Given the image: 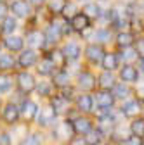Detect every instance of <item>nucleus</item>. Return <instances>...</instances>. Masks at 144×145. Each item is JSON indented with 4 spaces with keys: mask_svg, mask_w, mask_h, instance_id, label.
Segmentation results:
<instances>
[{
    "mask_svg": "<svg viewBox=\"0 0 144 145\" xmlns=\"http://www.w3.org/2000/svg\"><path fill=\"white\" fill-rule=\"evenodd\" d=\"M94 38H96L97 43H101V45L108 43V42H110V38H111V29H110V28H101V29H97V31L94 33Z\"/></svg>",
    "mask_w": 144,
    "mask_h": 145,
    "instance_id": "nucleus-36",
    "label": "nucleus"
},
{
    "mask_svg": "<svg viewBox=\"0 0 144 145\" xmlns=\"http://www.w3.org/2000/svg\"><path fill=\"white\" fill-rule=\"evenodd\" d=\"M7 10H9V7L5 5V2H0V21L7 16Z\"/></svg>",
    "mask_w": 144,
    "mask_h": 145,
    "instance_id": "nucleus-45",
    "label": "nucleus"
},
{
    "mask_svg": "<svg viewBox=\"0 0 144 145\" xmlns=\"http://www.w3.org/2000/svg\"><path fill=\"white\" fill-rule=\"evenodd\" d=\"M0 119H2L5 124H16L17 121L21 119V111L14 102H7L2 111H0Z\"/></svg>",
    "mask_w": 144,
    "mask_h": 145,
    "instance_id": "nucleus-5",
    "label": "nucleus"
},
{
    "mask_svg": "<svg viewBox=\"0 0 144 145\" xmlns=\"http://www.w3.org/2000/svg\"><path fill=\"white\" fill-rule=\"evenodd\" d=\"M66 145H89L85 137H80V135H75V137H71L69 142H66Z\"/></svg>",
    "mask_w": 144,
    "mask_h": 145,
    "instance_id": "nucleus-41",
    "label": "nucleus"
},
{
    "mask_svg": "<svg viewBox=\"0 0 144 145\" xmlns=\"http://www.w3.org/2000/svg\"><path fill=\"white\" fill-rule=\"evenodd\" d=\"M90 19L82 12V10H78L73 17L69 19V24H71V28H73V33H83L89 26H90Z\"/></svg>",
    "mask_w": 144,
    "mask_h": 145,
    "instance_id": "nucleus-20",
    "label": "nucleus"
},
{
    "mask_svg": "<svg viewBox=\"0 0 144 145\" xmlns=\"http://www.w3.org/2000/svg\"><path fill=\"white\" fill-rule=\"evenodd\" d=\"M71 121V128H73V133L75 135H80V137H85L89 131H92L96 126H94V121L90 118H87V116H77L73 119H69Z\"/></svg>",
    "mask_w": 144,
    "mask_h": 145,
    "instance_id": "nucleus-4",
    "label": "nucleus"
},
{
    "mask_svg": "<svg viewBox=\"0 0 144 145\" xmlns=\"http://www.w3.org/2000/svg\"><path fill=\"white\" fill-rule=\"evenodd\" d=\"M142 114H144V107H142Z\"/></svg>",
    "mask_w": 144,
    "mask_h": 145,
    "instance_id": "nucleus-52",
    "label": "nucleus"
},
{
    "mask_svg": "<svg viewBox=\"0 0 144 145\" xmlns=\"http://www.w3.org/2000/svg\"><path fill=\"white\" fill-rule=\"evenodd\" d=\"M132 93H134V99H137L142 105H144V85H139L132 90Z\"/></svg>",
    "mask_w": 144,
    "mask_h": 145,
    "instance_id": "nucleus-40",
    "label": "nucleus"
},
{
    "mask_svg": "<svg viewBox=\"0 0 144 145\" xmlns=\"http://www.w3.org/2000/svg\"><path fill=\"white\" fill-rule=\"evenodd\" d=\"M35 86H37V80H35V76L31 74V72L21 69V71H17V74H16V88L19 90L21 93H31L35 92Z\"/></svg>",
    "mask_w": 144,
    "mask_h": 145,
    "instance_id": "nucleus-1",
    "label": "nucleus"
},
{
    "mask_svg": "<svg viewBox=\"0 0 144 145\" xmlns=\"http://www.w3.org/2000/svg\"><path fill=\"white\" fill-rule=\"evenodd\" d=\"M47 38H45V33L40 31V29H30L28 35H26V45L30 48H35V50H42L45 48L47 45Z\"/></svg>",
    "mask_w": 144,
    "mask_h": 145,
    "instance_id": "nucleus-8",
    "label": "nucleus"
},
{
    "mask_svg": "<svg viewBox=\"0 0 144 145\" xmlns=\"http://www.w3.org/2000/svg\"><path fill=\"white\" fill-rule=\"evenodd\" d=\"M68 0H47V9L52 12V14H61V10L64 9Z\"/></svg>",
    "mask_w": 144,
    "mask_h": 145,
    "instance_id": "nucleus-37",
    "label": "nucleus"
},
{
    "mask_svg": "<svg viewBox=\"0 0 144 145\" xmlns=\"http://www.w3.org/2000/svg\"><path fill=\"white\" fill-rule=\"evenodd\" d=\"M9 10L17 19H28L30 14H31V5H30L28 0H12Z\"/></svg>",
    "mask_w": 144,
    "mask_h": 145,
    "instance_id": "nucleus-9",
    "label": "nucleus"
},
{
    "mask_svg": "<svg viewBox=\"0 0 144 145\" xmlns=\"http://www.w3.org/2000/svg\"><path fill=\"white\" fill-rule=\"evenodd\" d=\"M17 28V17L14 16H5L2 21H0V33L2 35H12Z\"/></svg>",
    "mask_w": 144,
    "mask_h": 145,
    "instance_id": "nucleus-31",
    "label": "nucleus"
},
{
    "mask_svg": "<svg viewBox=\"0 0 144 145\" xmlns=\"http://www.w3.org/2000/svg\"><path fill=\"white\" fill-rule=\"evenodd\" d=\"M111 92L115 95L116 100H125V99H129L130 93H132V88L129 86V83H115V86L111 88Z\"/></svg>",
    "mask_w": 144,
    "mask_h": 145,
    "instance_id": "nucleus-29",
    "label": "nucleus"
},
{
    "mask_svg": "<svg viewBox=\"0 0 144 145\" xmlns=\"http://www.w3.org/2000/svg\"><path fill=\"white\" fill-rule=\"evenodd\" d=\"M97 86V76L89 69H82L77 76V88H80L82 92H92Z\"/></svg>",
    "mask_w": 144,
    "mask_h": 145,
    "instance_id": "nucleus-2",
    "label": "nucleus"
},
{
    "mask_svg": "<svg viewBox=\"0 0 144 145\" xmlns=\"http://www.w3.org/2000/svg\"><path fill=\"white\" fill-rule=\"evenodd\" d=\"M118 64H120V57H118V54H115V52H106L102 56V59H101L102 71H116Z\"/></svg>",
    "mask_w": 144,
    "mask_h": 145,
    "instance_id": "nucleus-22",
    "label": "nucleus"
},
{
    "mask_svg": "<svg viewBox=\"0 0 144 145\" xmlns=\"http://www.w3.org/2000/svg\"><path fill=\"white\" fill-rule=\"evenodd\" d=\"M38 62V54L35 48H23L17 56V66L21 69H28Z\"/></svg>",
    "mask_w": 144,
    "mask_h": 145,
    "instance_id": "nucleus-10",
    "label": "nucleus"
},
{
    "mask_svg": "<svg viewBox=\"0 0 144 145\" xmlns=\"http://www.w3.org/2000/svg\"><path fill=\"white\" fill-rule=\"evenodd\" d=\"M120 145H144V138L142 137H137V135H129Z\"/></svg>",
    "mask_w": 144,
    "mask_h": 145,
    "instance_id": "nucleus-39",
    "label": "nucleus"
},
{
    "mask_svg": "<svg viewBox=\"0 0 144 145\" xmlns=\"http://www.w3.org/2000/svg\"><path fill=\"white\" fill-rule=\"evenodd\" d=\"M82 12H83L90 21H96V19H99V17L102 16V9H101V5L96 4V2H92V0H89V2L83 4Z\"/></svg>",
    "mask_w": 144,
    "mask_h": 145,
    "instance_id": "nucleus-24",
    "label": "nucleus"
},
{
    "mask_svg": "<svg viewBox=\"0 0 144 145\" xmlns=\"http://www.w3.org/2000/svg\"><path fill=\"white\" fill-rule=\"evenodd\" d=\"M118 57L122 61H125V64H132L134 61H137L141 56H139V52L135 50V47H125V48H120V54H118Z\"/></svg>",
    "mask_w": 144,
    "mask_h": 145,
    "instance_id": "nucleus-32",
    "label": "nucleus"
},
{
    "mask_svg": "<svg viewBox=\"0 0 144 145\" xmlns=\"http://www.w3.org/2000/svg\"><path fill=\"white\" fill-rule=\"evenodd\" d=\"M104 54H106V50H104V45H101V43H89L83 50L85 61L89 64H101V59Z\"/></svg>",
    "mask_w": 144,
    "mask_h": 145,
    "instance_id": "nucleus-6",
    "label": "nucleus"
},
{
    "mask_svg": "<svg viewBox=\"0 0 144 145\" xmlns=\"http://www.w3.org/2000/svg\"><path fill=\"white\" fill-rule=\"evenodd\" d=\"M16 81L14 78L9 74V72H4V71H0V95H7L12 92V88H14Z\"/></svg>",
    "mask_w": 144,
    "mask_h": 145,
    "instance_id": "nucleus-26",
    "label": "nucleus"
},
{
    "mask_svg": "<svg viewBox=\"0 0 144 145\" xmlns=\"http://www.w3.org/2000/svg\"><path fill=\"white\" fill-rule=\"evenodd\" d=\"M21 111V118L26 121V123H31V121H37V114H38V105L37 102L33 100H24L19 107Z\"/></svg>",
    "mask_w": 144,
    "mask_h": 145,
    "instance_id": "nucleus-18",
    "label": "nucleus"
},
{
    "mask_svg": "<svg viewBox=\"0 0 144 145\" xmlns=\"http://www.w3.org/2000/svg\"><path fill=\"white\" fill-rule=\"evenodd\" d=\"M99 2H106V0H99Z\"/></svg>",
    "mask_w": 144,
    "mask_h": 145,
    "instance_id": "nucleus-51",
    "label": "nucleus"
},
{
    "mask_svg": "<svg viewBox=\"0 0 144 145\" xmlns=\"http://www.w3.org/2000/svg\"><path fill=\"white\" fill-rule=\"evenodd\" d=\"M35 67H37V72H38L40 76H52L54 71H56V66H54L47 57L38 59V62L35 64Z\"/></svg>",
    "mask_w": 144,
    "mask_h": 145,
    "instance_id": "nucleus-30",
    "label": "nucleus"
},
{
    "mask_svg": "<svg viewBox=\"0 0 144 145\" xmlns=\"http://www.w3.org/2000/svg\"><path fill=\"white\" fill-rule=\"evenodd\" d=\"M50 99H52L50 100V105L54 107V111H56L57 116H64V114L69 112V109H71V99H68L61 92L57 95H52Z\"/></svg>",
    "mask_w": 144,
    "mask_h": 145,
    "instance_id": "nucleus-11",
    "label": "nucleus"
},
{
    "mask_svg": "<svg viewBox=\"0 0 144 145\" xmlns=\"http://www.w3.org/2000/svg\"><path fill=\"white\" fill-rule=\"evenodd\" d=\"M139 76H141V71H139V67H135L134 64H123L122 67H120V72H118V78H120V81H123V83H135L137 80H139Z\"/></svg>",
    "mask_w": 144,
    "mask_h": 145,
    "instance_id": "nucleus-14",
    "label": "nucleus"
},
{
    "mask_svg": "<svg viewBox=\"0 0 144 145\" xmlns=\"http://www.w3.org/2000/svg\"><path fill=\"white\" fill-rule=\"evenodd\" d=\"M115 43L118 48H125V47H132L135 43V35L130 29H120L115 35Z\"/></svg>",
    "mask_w": 144,
    "mask_h": 145,
    "instance_id": "nucleus-21",
    "label": "nucleus"
},
{
    "mask_svg": "<svg viewBox=\"0 0 144 145\" xmlns=\"http://www.w3.org/2000/svg\"><path fill=\"white\" fill-rule=\"evenodd\" d=\"M52 90H54V85L49 83V81H40V83H37V86H35V92H37V95L42 97V99H50L54 95Z\"/></svg>",
    "mask_w": 144,
    "mask_h": 145,
    "instance_id": "nucleus-33",
    "label": "nucleus"
},
{
    "mask_svg": "<svg viewBox=\"0 0 144 145\" xmlns=\"http://www.w3.org/2000/svg\"><path fill=\"white\" fill-rule=\"evenodd\" d=\"M0 2H7V0H0Z\"/></svg>",
    "mask_w": 144,
    "mask_h": 145,
    "instance_id": "nucleus-49",
    "label": "nucleus"
},
{
    "mask_svg": "<svg viewBox=\"0 0 144 145\" xmlns=\"http://www.w3.org/2000/svg\"><path fill=\"white\" fill-rule=\"evenodd\" d=\"M5 48H7V52H11V54H17V52H21L23 48H24V45H26V38L24 36H21V35H7L5 38H4V43H2Z\"/></svg>",
    "mask_w": 144,
    "mask_h": 145,
    "instance_id": "nucleus-12",
    "label": "nucleus"
},
{
    "mask_svg": "<svg viewBox=\"0 0 144 145\" xmlns=\"http://www.w3.org/2000/svg\"><path fill=\"white\" fill-rule=\"evenodd\" d=\"M31 9H42L45 4H47V0H28Z\"/></svg>",
    "mask_w": 144,
    "mask_h": 145,
    "instance_id": "nucleus-43",
    "label": "nucleus"
},
{
    "mask_svg": "<svg viewBox=\"0 0 144 145\" xmlns=\"http://www.w3.org/2000/svg\"><path fill=\"white\" fill-rule=\"evenodd\" d=\"M17 67V59L12 56L11 52L7 54H0V71H4V72H9L12 69Z\"/></svg>",
    "mask_w": 144,
    "mask_h": 145,
    "instance_id": "nucleus-27",
    "label": "nucleus"
},
{
    "mask_svg": "<svg viewBox=\"0 0 144 145\" xmlns=\"http://www.w3.org/2000/svg\"><path fill=\"white\" fill-rule=\"evenodd\" d=\"M116 83V76L113 74V71H104L97 76V86L104 90H111Z\"/></svg>",
    "mask_w": 144,
    "mask_h": 145,
    "instance_id": "nucleus-25",
    "label": "nucleus"
},
{
    "mask_svg": "<svg viewBox=\"0 0 144 145\" xmlns=\"http://www.w3.org/2000/svg\"><path fill=\"white\" fill-rule=\"evenodd\" d=\"M45 57L56 66V67H63L64 64H66V57H64V54H63V50H59V48H50V50H47L45 52Z\"/></svg>",
    "mask_w": 144,
    "mask_h": 145,
    "instance_id": "nucleus-28",
    "label": "nucleus"
},
{
    "mask_svg": "<svg viewBox=\"0 0 144 145\" xmlns=\"http://www.w3.org/2000/svg\"><path fill=\"white\" fill-rule=\"evenodd\" d=\"M61 24L59 19H52L49 21V24L45 26V38L49 43H57L63 38V31H61Z\"/></svg>",
    "mask_w": 144,
    "mask_h": 145,
    "instance_id": "nucleus-17",
    "label": "nucleus"
},
{
    "mask_svg": "<svg viewBox=\"0 0 144 145\" xmlns=\"http://www.w3.org/2000/svg\"><path fill=\"white\" fill-rule=\"evenodd\" d=\"M94 99H96V104H97L99 109H111L115 105V100H116L111 90H104V88L97 90Z\"/></svg>",
    "mask_w": 144,
    "mask_h": 145,
    "instance_id": "nucleus-15",
    "label": "nucleus"
},
{
    "mask_svg": "<svg viewBox=\"0 0 144 145\" xmlns=\"http://www.w3.org/2000/svg\"><path fill=\"white\" fill-rule=\"evenodd\" d=\"M63 54H64V57H66V61H78L80 59V56L83 54V48H82V45L78 43V42H66L64 45H63Z\"/></svg>",
    "mask_w": 144,
    "mask_h": 145,
    "instance_id": "nucleus-19",
    "label": "nucleus"
},
{
    "mask_svg": "<svg viewBox=\"0 0 144 145\" xmlns=\"http://www.w3.org/2000/svg\"><path fill=\"white\" fill-rule=\"evenodd\" d=\"M77 2H82V4H85V2H89V0H77Z\"/></svg>",
    "mask_w": 144,
    "mask_h": 145,
    "instance_id": "nucleus-48",
    "label": "nucleus"
},
{
    "mask_svg": "<svg viewBox=\"0 0 144 145\" xmlns=\"http://www.w3.org/2000/svg\"><path fill=\"white\" fill-rule=\"evenodd\" d=\"M139 71L144 74V56H142V57H139Z\"/></svg>",
    "mask_w": 144,
    "mask_h": 145,
    "instance_id": "nucleus-46",
    "label": "nucleus"
},
{
    "mask_svg": "<svg viewBox=\"0 0 144 145\" xmlns=\"http://www.w3.org/2000/svg\"><path fill=\"white\" fill-rule=\"evenodd\" d=\"M92 145H110V143L104 142V140H99V142H96V143H92Z\"/></svg>",
    "mask_w": 144,
    "mask_h": 145,
    "instance_id": "nucleus-47",
    "label": "nucleus"
},
{
    "mask_svg": "<svg viewBox=\"0 0 144 145\" xmlns=\"http://www.w3.org/2000/svg\"><path fill=\"white\" fill-rule=\"evenodd\" d=\"M134 47H135V50L139 52V56L142 57V56H144V38H139V40H135Z\"/></svg>",
    "mask_w": 144,
    "mask_h": 145,
    "instance_id": "nucleus-42",
    "label": "nucleus"
},
{
    "mask_svg": "<svg viewBox=\"0 0 144 145\" xmlns=\"http://www.w3.org/2000/svg\"><path fill=\"white\" fill-rule=\"evenodd\" d=\"M0 50H2V43H0Z\"/></svg>",
    "mask_w": 144,
    "mask_h": 145,
    "instance_id": "nucleus-50",
    "label": "nucleus"
},
{
    "mask_svg": "<svg viewBox=\"0 0 144 145\" xmlns=\"http://www.w3.org/2000/svg\"><path fill=\"white\" fill-rule=\"evenodd\" d=\"M44 138H42V135L40 133H30L26 138H23L21 140V143L19 145H44V142H42Z\"/></svg>",
    "mask_w": 144,
    "mask_h": 145,
    "instance_id": "nucleus-38",
    "label": "nucleus"
},
{
    "mask_svg": "<svg viewBox=\"0 0 144 145\" xmlns=\"http://www.w3.org/2000/svg\"><path fill=\"white\" fill-rule=\"evenodd\" d=\"M129 131L132 135H137V137L144 138V118H141V116L134 118L130 121V124H129Z\"/></svg>",
    "mask_w": 144,
    "mask_h": 145,
    "instance_id": "nucleus-34",
    "label": "nucleus"
},
{
    "mask_svg": "<svg viewBox=\"0 0 144 145\" xmlns=\"http://www.w3.org/2000/svg\"><path fill=\"white\" fill-rule=\"evenodd\" d=\"M75 133H73V128H71V121L69 119H64L59 126H56L54 128V131H52V137L56 138L57 142H63V143H66V142H69V138L73 137Z\"/></svg>",
    "mask_w": 144,
    "mask_h": 145,
    "instance_id": "nucleus-13",
    "label": "nucleus"
},
{
    "mask_svg": "<svg viewBox=\"0 0 144 145\" xmlns=\"http://www.w3.org/2000/svg\"><path fill=\"white\" fill-rule=\"evenodd\" d=\"M50 78H52V85L57 90H63V88L69 86V74H68V71H64L63 67H59V71H54V74Z\"/></svg>",
    "mask_w": 144,
    "mask_h": 145,
    "instance_id": "nucleus-23",
    "label": "nucleus"
},
{
    "mask_svg": "<svg viewBox=\"0 0 144 145\" xmlns=\"http://www.w3.org/2000/svg\"><path fill=\"white\" fill-rule=\"evenodd\" d=\"M56 118H57V114H56L54 107H52V105H50V102H49L47 105H44L42 109H38L37 123L42 126V128H45V126H49V124H52L54 121H56Z\"/></svg>",
    "mask_w": 144,
    "mask_h": 145,
    "instance_id": "nucleus-16",
    "label": "nucleus"
},
{
    "mask_svg": "<svg viewBox=\"0 0 144 145\" xmlns=\"http://www.w3.org/2000/svg\"><path fill=\"white\" fill-rule=\"evenodd\" d=\"M94 105H96V99L90 92H82L80 95L75 97V107L82 114H90L94 111Z\"/></svg>",
    "mask_w": 144,
    "mask_h": 145,
    "instance_id": "nucleus-3",
    "label": "nucleus"
},
{
    "mask_svg": "<svg viewBox=\"0 0 144 145\" xmlns=\"http://www.w3.org/2000/svg\"><path fill=\"white\" fill-rule=\"evenodd\" d=\"M77 12H78L77 4H75V2H69V0H68L66 5H64V9L61 10V16H63V19H64V21H69L71 17H73V16L77 14Z\"/></svg>",
    "mask_w": 144,
    "mask_h": 145,
    "instance_id": "nucleus-35",
    "label": "nucleus"
},
{
    "mask_svg": "<svg viewBox=\"0 0 144 145\" xmlns=\"http://www.w3.org/2000/svg\"><path fill=\"white\" fill-rule=\"evenodd\" d=\"M11 143H12V140H11V135L7 131L0 135V145H11Z\"/></svg>",
    "mask_w": 144,
    "mask_h": 145,
    "instance_id": "nucleus-44",
    "label": "nucleus"
},
{
    "mask_svg": "<svg viewBox=\"0 0 144 145\" xmlns=\"http://www.w3.org/2000/svg\"><path fill=\"white\" fill-rule=\"evenodd\" d=\"M120 112L123 114V118H130V119H134V118H137L141 112H142V104L137 100V99H125L123 100V104H122V107H120Z\"/></svg>",
    "mask_w": 144,
    "mask_h": 145,
    "instance_id": "nucleus-7",
    "label": "nucleus"
}]
</instances>
